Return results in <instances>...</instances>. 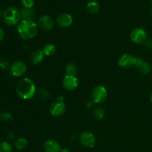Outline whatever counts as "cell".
Instances as JSON below:
<instances>
[{
  "mask_svg": "<svg viewBox=\"0 0 152 152\" xmlns=\"http://www.w3.org/2000/svg\"><path fill=\"white\" fill-rule=\"evenodd\" d=\"M13 119V116L9 112H4L0 114V120L3 122H10Z\"/></svg>",
  "mask_w": 152,
  "mask_h": 152,
  "instance_id": "obj_25",
  "label": "cell"
},
{
  "mask_svg": "<svg viewBox=\"0 0 152 152\" xmlns=\"http://www.w3.org/2000/svg\"><path fill=\"white\" fill-rule=\"evenodd\" d=\"M73 18L69 13H60L56 18V23L60 28H65L72 25Z\"/></svg>",
  "mask_w": 152,
  "mask_h": 152,
  "instance_id": "obj_10",
  "label": "cell"
},
{
  "mask_svg": "<svg viewBox=\"0 0 152 152\" xmlns=\"http://www.w3.org/2000/svg\"><path fill=\"white\" fill-rule=\"evenodd\" d=\"M60 152H70V150L68 148H64L61 149Z\"/></svg>",
  "mask_w": 152,
  "mask_h": 152,
  "instance_id": "obj_31",
  "label": "cell"
},
{
  "mask_svg": "<svg viewBox=\"0 0 152 152\" xmlns=\"http://www.w3.org/2000/svg\"><path fill=\"white\" fill-rule=\"evenodd\" d=\"M94 116L96 120H102L105 116V110L100 106H96L94 109Z\"/></svg>",
  "mask_w": 152,
  "mask_h": 152,
  "instance_id": "obj_21",
  "label": "cell"
},
{
  "mask_svg": "<svg viewBox=\"0 0 152 152\" xmlns=\"http://www.w3.org/2000/svg\"><path fill=\"white\" fill-rule=\"evenodd\" d=\"M28 145V140L23 137H19L16 139L14 142V146L17 150H23L26 148Z\"/></svg>",
  "mask_w": 152,
  "mask_h": 152,
  "instance_id": "obj_18",
  "label": "cell"
},
{
  "mask_svg": "<svg viewBox=\"0 0 152 152\" xmlns=\"http://www.w3.org/2000/svg\"><path fill=\"white\" fill-rule=\"evenodd\" d=\"M56 101L64 102V97L62 96H58L57 98H56Z\"/></svg>",
  "mask_w": 152,
  "mask_h": 152,
  "instance_id": "obj_30",
  "label": "cell"
},
{
  "mask_svg": "<svg viewBox=\"0 0 152 152\" xmlns=\"http://www.w3.org/2000/svg\"><path fill=\"white\" fill-rule=\"evenodd\" d=\"M150 1H152V0H150Z\"/></svg>",
  "mask_w": 152,
  "mask_h": 152,
  "instance_id": "obj_35",
  "label": "cell"
},
{
  "mask_svg": "<svg viewBox=\"0 0 152 152\" xmlns=\"http://www.w3.org/2000/svg\"><path fill=\"white\" fill-rule=\"evenodd\" d=\"M10 74L13 77H22L27 71V66L25 62L22 61H16L10 66Z\"/></svg>",
  "mask_w": 152,
  "mask_h": 152,
  "instance_id": "obj_7",
  "label": "cell"
},
{
  "mask_svg": "<svg viewBox=\"0 0 152 152\" xmlns=\"http://www.w3.org/2000/svg\"><path fill=\"white\" fill-rule=\"evenodd\" d=\"M23 7L27 8H32L34 4V0H21Z\"/></svg>",
  "mask_w": 152,
  "mask_h": 152,
  "instance_id": "obj_26",
  "label": "cell"
},
{
  "mask_svg": "<svg viewBox=\"0 0 152 152\" xmlns=\"http://www.w3.org/2000/svg\"><path fill=\"white\" fill-rule=\"evenodd\" d=\"M0 152H12V147L8 142H0Z\"/></svg>",
  "mask_w": 152,
  "mask_h": 152,
  "instance_id": "obj_23",
  "label": "cell"
},
{
  "mask_svg": "<svg viewBox=\"0 0 152 152\" xmlns=\"http://www.w3.org/2000/svg\"><path fill=\"white\" fill-rule=\"evenodd\" d=\"M130 38L135 44H142L147 39V33L145 29L142 28H136L131 32Z\"/></svg>",
  "mask_w": 152,
  "mask_h": 152,
  "instance_id": "obj_5",
  "label": "cell"
},
{
  "mask_svg": "<svg viewBox=\"0 0 152 152\" xmlns=\"http://www.w3.org/2000/svg\"><path fill=\"white\" fill-rule=\"evenodd\" d=\"M17 31L22 39H31L38 33V25L30 19H22L17 25Z\"/></svg>",
  "mask_w": 152,
  "mask_h": 152,
  "instance_id": "obj_2",
  "label": "cell"
},
{
  "mask_svg": "<svg viewBox=\"0 0 152 152\" xmlns=\"http://www.w3.org/2000/svg\"><path fill=\"white\" fill-rule=\"evenodd\" d=\"M10 67V63L8 60L5 58H0V69L2 71H6Z\"/></svg>",
  "mask_w": 152,
  "mask_h": 152,
  "instance_id": "obj_24",
  "label": "cell"
},
{
  "mask_svg": "<svg viewBox=\"0 0 152 152\" xmlns=\"http://www.w3.org/2000/svg\"><path fill=\"white\" fill-rule=\"evenodd\" d=\"M150 16H151V17L152 18V8L151 9V10H150Z\"/></svg>",
  "mask_w": 152,
  "mask_h": 152,
  "instance_id": "obj_33",
  "label": "cell"
},
{
  "mask_svg": "<svg viewBox=\"0 0 152 152\" xmlns=\"http://www.w3.org/2000/svg\"><path fill=\"white\" fill-rule=\"evenodd\" d=\"M150 100H151V102H152V93L151 94V95H150Z\"/></svg>",
  "mask_w": 152,
  "mask_h": 152,
  "instance_id": "obj_34",
  "label": "cell"
},
{
  "mask_svg": "<svg viewBox=\"0 0 152 152\" xmlns=\"http://www.w3.org/2000/svg\"><path fill=\"white\" fill-rule=\"evenodd\" d=\"M108 91L102 86H97L93 89L91 94L92 102L96 104L102 103L106 99Z\"/></svg>",
  "mask_w": 152,
  "mask_h": 152,
  "instance_id": "obj_4",
  "label": "cell"
},
{
  "mask_svg": "<svg viewBox=\"0 0 152 152\" xmlns=\"http://www.w3.org/2000/svg\"><path fill=\"white\" fill-rule=\"evenodd\" d=\"M45 54L43 53L42 50H40V49H37L35 51H34L31 54V62L34 65H38V64L41 63L42 62L44 59Z\"/></svg>",
  "mask_w": 152,
  "mask_h": 152,
  "instance_id": "obj_15",
  "label": "cell"
},
{
  "mask_svg": "<svg viewBox=\"0 0 152 152\" xmlns=\"http://www.w3.org/2000/svg\"><path fill=\"white\" fill-rule=\"evenodd\" d=\"M42 51L44 53L45 56H53L56 53V47L53 44H47L44 46V48L42 49Z\"/></svg>",
  "mask_w": 152,
  "mask_h": 152,
  "instance_id": "obj_19",
  "label": "cell"
},
{
  "mask_svg": "<svg viewBox=\"0 0 152 152\" xmlns=\"http://www.w3.org/2000/svg\"><path fill=\"white\" fill-rule=\"evenodd\" d=\"M134 66L137 68L138 71L140 73L143 74H148L151 72V68L150 66L149 63L147 62L146 61L143 60L142 58L135 57V62H134Z\"/></svg>",
  "mask_w": 152,
  "mask_h": 152,
  "instance_id": "obj_13",
  "label": "cell"
},
{
  "mask_svg": "<svg viewBox=\"0 0 152 152\" xmlns=\"http://www.w3.org/2000/svg\"><path fill=\"white\" fill-rule=\"evenodd\" d=\"M38 26L43 31H50L53 27V19L48 15H42L39 18Z\"/></svg>",
  "mask_w": 152,
  "mask_h": 152,
  "instance_id": "obj_9",
  "label": "cell"
},
{
  "mask_svg": "<svg viewBox=\"0 0 152 152\" xmlns=\"http://www.w3.org/2000/svg\"><path fill=\"white\" fill-rule=\"evenodd\" d=\"M65 105L62 102L56 101L50 107V113L53 117H60L65 113Z\"/></svg>",
  "mask_w": 152,
  "mask_h": 152,
  "instance_id": "obj_12",
  "label": "cell"
},
{
  "mask_svg": "<svg viewBox=\"0 0 152 152\" xmlns=\"http://www.w3.org/2000/svg\"><path fill=\"white\" fill-rule=\"evenodd\" d=\"M65 72H66V75L74 76V77H76V75L77 74V68L75 64H68L66 65V67H65Z\"/></svg>",
  "mask_w": 152,
  "mask_h": 152,
  "instance_id": "obj_20",
  "label": "cell"
},
{
  "mask_svg": "<svg viewBox=\"0 0 152 152\" xmlns=\"http://www.w3.org/2000/svg\"><path fill=\"white\" fill-rule=\"evenodd\" d=\"M44 150L45 152H60L61 147L59 144L54 140H48L45 142Z\"/></svg>",
  "mask_w": 152,
  "mask_h": 152,
  "instance_id": "obj_14",
  "label": "cell"
},
{
  "mask_svg": "<svg viewBox=\"0 0 152 152\" xmlns=\"http://www.w3.org/2000/svg\"><path fill=\"white\" fill-rule=\"evenodd\" d=\"M18 96L23 99H31L37 93L36 86L29 78H23L18 82L16 87Z\"/></svg>",
  "mask_w": 152,
  "mask_h": 152,
  "instance_id": "obj_1",
  "label": "cell"
},
{
  "mask_svg": "<svg viewBox=\"0 0 152 152\" xmlns=\"http://www.w3.org/2000/svg\"><path fill=\"white\" fill-rule=\"evenodd\" d=\"M3 21L9 26H13L19 23L21 17L20 11L15 7H10L3 13Z\"/></svg>",
  "mask_w": 152,
  "mask_h": 152,
  "instance_id": "obj_3",
  "label": "cell"
},
{
  "mask_svg": "<svg viewBox=\"0 0 152 152\" xmlns=\"http://www.w3.org/2000/svg\"><path fill=\"white\" fill-rule=\"evenodd\" d=\"M135 62V56H133L132 55L125 53L122 55L118 60V65L123 68H130L134 66Z\"/></svg>",
  "mask_w": 152,
  "mask_h": 152,
  "instance_id": "obj_8",
  "label": "cell"
},
{
  "mask_svg": "<svg viewBox=\"0 0 152 152\" xmlns=\"http://www.w3.org/2000/svg\"><path fill=\"white\" fill-rule=\"evenodd\" d=\"M3 16V13L1 12V10H0V18H1Z\"/></svg>",
  "mask_w": 152,
  "mask_h": 152,
  "instance_id": "obj_32",
  "label": "cell"
},
{
  "mask_svg": "<svg viewBox=\"0 0 152 152\" xmlns=\"http://www.w3.org/2000/svg\"><path fill=\"white\" fill-rule=\"evenodd\" d=\"M4 32L3 31V29L1 28H0V42L4 39Z\"/></svg>",
  "mask_w": 152,
  "mask_h": 152,
  "instance_id": "obj_29",
  "label": "cell"
},
{
  "mask_svg": "<svg viewBox=\"0 0 152 152\" xmlns=\"http://www.w3.org/2000/svg\"><path fill=\"white\" fill-rule=\"evenodd\" d=\"M80 142L86 148H93L96 143V138L91 132H83L80 135Z\"/></svg>",
  "mask_w": 152,
  "mask_h": 152,
  "instance_id": "obj_6",
  "label": "cell"
},
{
  "mask_svg": "<svg viewBox=\"0 0 152 152\" xmlns=\"http://www.w3.org/2000/svg\"><path fill=\"white\" fill-rule=\"evenodd\" d=\"M63 87L68 91H74L78 86V80L74 76L65 75L62 81Z\"/></svg>",
  "mask_w": 152,
  "mask_h": 152,
  "instance_id": "obj_11",
  "label": "cell"
},
{
  "mask_svg": "<svg viewBox=\"0 0 152 152\" xmlns=\"http://www.w3.org/2000/svg\"><path fill=\"white\" fill-rule=\"evenodd\" d=\"M37 94L40 99L45 100V99H46L49 96V92L47 89L42 88L39 89L38 91L37 92Z\"/></svg>",
  "mask_w": 152,
  "mask_h": 152,
  "instance_id": "obj_22",
  "label": "cell"
},
{
  "mask_svg": "<svg viewBox=\"0 0 152 152\" xmlns=\"http://www.w3.org/2000/svg\"><path fill=\"white\" fill-rule=\"evenodd\" d=\"M145 46L146 47V48L149 49V50H152V40L150 39H147L144 42Z\"/></svg>",
  "mask_w": 152,
  "mask_h": 152,
  "instance_id": "obj_27",
  "label": "cell"
},
{
  "mask_svg": "<svg viewBox=\"0 0 152 152\" xmlns=\"http://www.w3.org/2000/svg\"><path fill=\"white\" fill-rule=\"evenodd\" d=\"M14 137H15L14 134L10 132V133L7 134V136H6V137H7V139L8 140H13L14 139Z\"/></svg>",
  "mask_w": 152,
  "mask_h": 152,
  "instance_id": "obj_28",
  "label": "cell"
},
{
  "mask_svg": "<svg viewBox=\"0 0 152 152\" xmlns=\"http://www.w3.org/2000/svg\"><path fill=\"white\" fill-rule=\"evenodd\" d=\"M86 9L91 14H96L100 10V4L96 1H91L86 5Z\"/></svg>",
  "mask_w": 152,
  "mask_h": 152,
  "instance_id": "obj_16",
  "label": "cell"
},
{
  "mask_svg": "<svg viewBox=\"0 0 152 152\" xmlns=\"http://www.w3.org/2000/svg\"><path fill=\"white\" fill-rule=\"evenodd\" d=\"M21 17L23 19H30L32 20L33 18L35 16V11L33 8H27L22 7L20 10Z\"/></svg>",
  "mask_w": 152,
  "mask_h": 152,
  "instance_id": "obj_17",
  "label": "cell"
}]
</instances>
